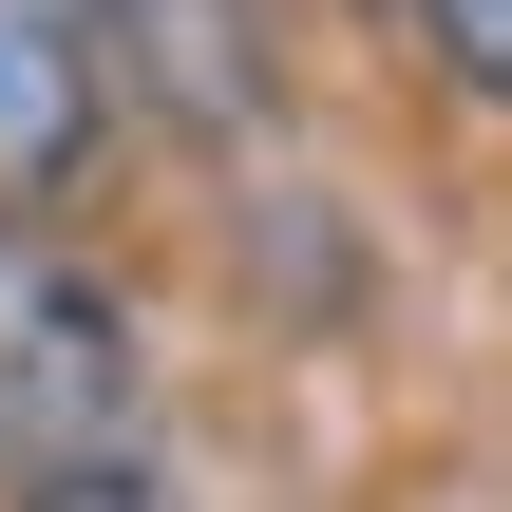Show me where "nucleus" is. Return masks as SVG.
I'll list each match as a JSON object with an SVG mask.
<instances>
[{
	"mask_svg": "<svg viewBox=\"0 0 512 512\" xmlns=\"http://www.w3.org/2000/svg\"><path fill=\"white\" fill-rule=\"evenodd\" d=\"M418 38H437V76L475 114H512V0H418Z\"/></svg>",
	"mask_w": 512,
	"mask_h": 512,
	"instance_id": "nucleus-3",
	"label": "nucleus"
},
{
	"mask_svg": "<svg viewBox=\"0 0 512 512\" xmlns=\"http://www.w3.org/2000/svg\"><path fill=\"white\" fill-rule=\"evenodd\" d=\"M133 323L38 247V228H0V475L38 494V475H114L133 456Z\"/></svg>",
	"mask_w": 512,
	"mask_h": 512,
	"instance_id": "nucleus-1",
	"label": "nucleus"
},
{
	"mask_svg": "<svg viewBox=\"0 0 512 512\" xmlns=\"http://www.w3.org/2000/svg\"><path fill=\"white\" fill-rule=\"evenodd\" d=\"M114 152V19L95 0H0V228L76 209Z\"/></svg>",
	"mask_w": 512,
	"mask_h": 512,
	"instance_id": "nucleus-2",
	"label": "nucleus"
}]
</instances>
